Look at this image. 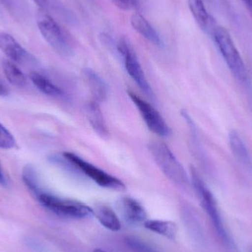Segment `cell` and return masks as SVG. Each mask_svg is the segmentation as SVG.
<instances>
[{"instance_id":"obj_18","label":"cell","mask_w":252,"mask_h":252,"mask_svg":"<svg viewBox=\"0 0 252 252\" xmlns=\"http://www.w3.org/2000/svg\"><path fill=\"white\" fill-rule=\"evenodd\" d=\"M144 226L148 230L162 235L169 239H175L177 234L176 223L167 220H148L144 222Z\"/></svg>"},{"instance_id":"obj_20","label":"cell","mask_w":252,"mask_h":252,"mask_svg":"<svg viewBox=\"0 0 252 252\" xmlns=\"http://www.w3.org/2000/svg\"><path fill=\"white\" fill-rule=\"evenodd\" d=\"M22 179L25 185L34 195H36L40 192L39 184L35 170L31 166L25 167L22 172Z\"/></svg>"},{"instance_id":"obj_11","label":"cell","mask_w":252,"mask_h":252,"mask_svg":"<svg viewBox=\"0 0 252 252\" xmlns=\"http://www.w3.org/2000/svg\"><path fill=\"white\" fill-rule=\"evenodd\" d=\"M130 25L138 33L154 45H161L159 34L151 24L139 13H135L130 16Z\"/></svg>"},{"instance_id":"obj_27","label":"cell","mask_w":252,"mask_h":252,"mask_svg":"<svg viewBox=\"0 0 252 252\" xmlns=\"http://www.w3.org/2000/svg\"><path fill=\"white\" fill-rule=\"evenodd\" d=\"M243 1L246 4V6L252 12V0H243Z\"/></svg>"},{"instance_id":"obj_29","label":"cell","mask_w":252,"mask_h":252,"mask_svg":"<svg viewBox=\"0 0 252 252\" xmlns=\"http://www.w3.org/2000/svg\"><path fill=\"white\" fill-rule=\"evenodd\" d=\"M252 252V247L250 248V252Z\"/></svg>"},{"instance_id":"obj_26","label":"cell","mask_w":252,"mask_h":252,"mask_svg":"<svg viewBox=\"0 0 252 252\" xmlns=\"http://www.w3.org/2000/svg\"><path fill=\"white\" fill-rule=\"evenodd\" d=\"M0 185L2 187L7 186V181L3 173L2 169H1V164H0Z\"/></svg>"},{"instance_id":"obj_25","label":"cell","mask_w":252,"mask_h":252,"mask_svg":"<svg viewBox=\"0 0 252 252\" xmlns=\"http://www.w3.org/2000/svg\"><path fill=\"white\" fill-rule=\"evenodd\" d=\"M10 94V90L4 81L0 78V97H7Z\"/></svg>"},{"instance_id":"obj_6","label":"cell","mask_w":252,"mask_h":252,"mask_svg":"<svg viewBox=\"0 0 252 252\" xmlns=\"http://www.w3.org/2000/svg\"><path fill=\"white\" fill-rule=\"evenodd\" d=\"M63 157L69 163L81 170L86 176L94 181L99 186L117 191H124L126 189L125 184L122 181L83 159L76 154L64 152Z\"/></svg>"},{"instance_id":"obj_7","label":"cell","mask_w":252,"mask_h":252,"mask_svg":"<svg viewBox=\"0 0 252 252\" xmlns=\"http://www.w3.org/2000/svg\"><path fill=\"white\" fill-rule=\"evenodd\" d=\"M117 49L122 56L126 70L129 76L147 96L154 98V93L145 77L139 59L125 37H123L118 41Z\"/></svg>"},{"instance_id":"obj_15","label":"cell","mask_w":252,"mask_h":252,"mask_svg":"<svg viewBox=\"0 0 252 252\" xmlns=\"http://www.w3.org/2000/svg\"><path fill=\"white\" fill-rule=\"evenodd\" d=\"M188 6L198 25L207 32L211 31L213 18L207 11L204 0H188Z\"/></svg>"},{"instance_id":"obj_24","label":"cell","mask_w":252,"mask_h":252,"mask_svg":"<svg viewBox=\"0 0 252 252\" xmlns=\"http://www.w3.org/2000/svg\"><path fill=\"white\" fill-rule=\"evenodd\" d=\"M112 4L124 10H136L140 6L142 0H110Z\"/></svg>"},{"instance_id":"obj_19","label":"cell","mask_w":252,"mask_h":252,"mask_svg":"<svg viewBox=\"0 0 252 252\" xmlns=\"http://www.w3.org/2000/svg\"><path fill=\"white\" fill-rule=\"evenodd\" d=\"M3 72L10 84L14 87L22 88L27 84V78L21 69L9 59L2 61Z\"/></svg>"},{"instance_id":"obj_2","label":"cell","mask_w":252,"mask_h":252,"mask_svg":"<svg viewBox=\"0 0 252 252\" xmlns=\"http://www.w3.org/2000/svg\"><path fill=\"white\" fill-rule=\"evenodd\" d=\"M213 34L222 57L234 76L242 82L247 81V66L229 31L223 27L219 26L215 28Z\"/></svg>"},{"instance_id":"obj_12","label":"cell","mask_w":252,"mask_h":252,"mask_svg":"<svg viewBox=\"0 0 252 252\" xmlns=\"http://www.w3.org/2000/svg\"><path fill=\"white\" fill-rule=\"evenodd\" d=\"M84 75L91 90L92 94L94 97V101L98 103L105 101L107 99L109 90L104 80L95 71L90 68L84 69Z\"/></svg>"},{"instance_id":"obj_13","label":"cell","mask_w":252,"mask_h":252,"mask_svg":"<svg viewBox=\"0 0 252 252\" xmlns=\"http://www.w3.org/2000/svg\"><path fill=\"white\" fill-rule=\"evenodd\" d=\"M229 143L234 157L240 163L252 169V160L247 145L240 133L236 130H232L229 134Z\"/></svg>"},{"instance_id":"obj_5","label":"cell","mask_w":252,"mask_h":252,"mask_svg":"<svg viewBox=\"0 0 252 252\" xmlns=\"http://www.w3.org/2000/svg\"><path fill=\"white\" fill-rule=\"evenodd\" d=\"M36 24L41 35L47 44L62 56H70L72 45L60 25L48 13L40 10L36 16Z\"/></svg>"},{"instance_id":"obj_8","label":"cell","mask_w":252,"mask_h":252,"mask_svg":"<svg viewBox=\"0 0 252 252\" xmlns=\"http://www.w3.org/2000/svg\"><path fill=\"white\" fill-rule=\"evenodd\" d=\"M127 93L149 130L161 137L170 136L171 130L159 112L152 105L136 95L133 92L129 91Z\"/></svg>"},{"instance_id":"obj_17","label":"cell","mask_w":252,"mask_h":252,"mask_svg":"<svg viewBox=\"0 0 252 252\" xmlns=\"http://www.w3.org/2000/svg\"><path fill=\"white\" fill-rule=\"evenodd\" d=\"M94 215L98 221L105 228L112 231L118 232L121 229V223L119 218L112 208L107 206H100L97 207Z\"/></svg>"},{"instance_id":"obj_22","label":"cell","mask_w":252,"mask_h":252,"mask_svg":"<svg viewBox=\"0 0 252 252\" xmlns=\"http://www.w3.org/2000/svg\"><path fill=\"white\" fill-rule=\"evenodd\" d=\"M127 247L134 252H157L142 241L129 237L126 239Z\"/></svg>"},{"instance_id":"obj_10","label":"cell","mask_w":252,"mask_h":252,"mask_svg":"<svg viewBox=\"0 0 252 252\" xmlns=\"http://www.w3.org/2000/svg\"><path fill=\"white\" fill-rule=\"evenodd\" d=\"M118 208L125 220L130 223H140L146 221V210L143 206L130 197H124L118 202Z\"/></svg>"},{"instance_id":"obj_1","label":"cell","mask_w":252,"mask_h":252,"mask_svg":"<svg viewBox=\"0 0 252 252\" xmlns=\"http://www.w3.org/2000/svg\"><path fill=\"white\" fill-rule=\"evenodd\" d=\"M148 149L160 170L170 180L179 185L189 182L188 174L168 146L161 141H152Z\"/></svg>"},{"instance_id":"obj_16","label":"cell","mask_w":252,"mask_h":252,"mask_svg":"<svg viewBox=\"0 0 252 252\" xmlns=\"http://www.w3.org/2000/svg\"><path fill=\"white\" fill-rule=\"evenodd\" d=\"M30 79L33 85L43 94L53 97H62L65 95L64 92L52 82L49 78L36 72L30 74Z\"/></svg>"},{"instance_id":"obj_3","label":"cell","mask_w":252,"mask_h":252,"mask_svg":"<svg viewBox=\"0 0 252 252\" xmlns=\"http://www.w3.org/2000/svg\"><path fill=\"white\" fill-rule=\"evenodd\" d=\"M190 173L192 186H193L195 193L199 199L203 209L208 215L210 220H212L215 228H216V232L219 234V237L221 238L222 241L227 245H230L232 244L230 238H229V235H228L227 232H226L224 225L222 221L221 216L219 213L217 202H216L213 193L207 188V185L200 176L198 172L197 171L196 169L194 168L193 167H191Z\"/></svg>"},{"instance_id":"obj_4","label":"cell","mask_w":252,"mask_h":252,"mask_svg":"<svg viewBox=\"0 0 252 252\" xmlns=\"http://www.w3.org/2000/svg\"><path fill=\"white\" fill-rule=\"evenodd\" d=\"M35 197L43 207L58 216L75 219H90L94 216L91 207L80 201L59 198L42 191Z\"/></svg>"},{"instance_id":"obj_23","label":"cell","mask_w":252,"mask_h":252,"mask_svg":"<svg viewBox=\"0 0 252 252\" xmlns=\"http://www.w3.org/2000/svg\"><path fill=\"white\" fill-rule=\"evenodd\" d=\"M35 4L39 7L40 10L44 11L49 10H56V11H63L62 4L58 0H33Z\"/></svg>"},{"instance_id":"obj_9","label":"cell","mask_w":252,"mask_h":252,"mask_svg":"<svg viewBox=\"0 0 252 252\" xmlns=\"http://www.w3.org/2000/svg\"><path fill=\"white\" fill-rule=\"evenodd\" d=\"M0 50L14 63H27L33 62L34 58L7 32H0Z\"/></svg>"},{"instance_id":"obj_21","label":"cell","mask_w":252,"mask_h":252,"mask_svg":"<svg viewBox=\"0 0 252 252\" xmlns=\"http://www.w3.org/2000/svg\"><path fill=\"white\" fill-rule=\"evenodd\" d=\"M16 145L14 136L0 123V148L4 150L13 149Z\"/></svg>"},{"instance_id":"obj_14","label":"cell","mask_w":252,"mask_h":252,"mask_svg":"<svg viewBox=\"0 0 252 252\" xmlns=\"http://www.w3.org/2000/svg\"><path fill=\"white\" fill-rule=\"evenodd\" d=\"M87 115L89 122L94 131L100 136L104 137L107 136L109 130L97 102L94 100L87 104Z\"/></svg>"},{"instance_id":"obj_30","label":"cell","mask_w":252,"mask_h":252,"mask_svg":"<svg viewBox=\"0 0 252 252\" xmlns=\"http://www.w3.org/2000/svg\"><path fill=\"white\" fill-rule=\"evenodd\" d=\"M4 1H5V0H4Z\"/></svg>"},{"instance_id":"obj_28","label":"cell","mask_w":252,"mask_h":252,"mask_svg":"<svg viewBox=\"0 0 252 252\" xmlns=\"http://www.w3.org/2000/svg\"><path fill=\"white\" fill-rule=\"evenodd\" d=\"M93 252H107L106 251H104V250H100V249H97V250H94Z\"/></svg>"}]
</instances>
